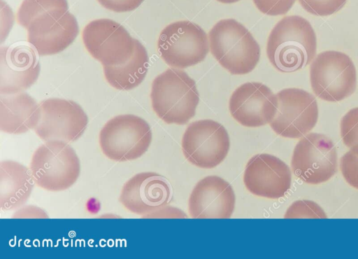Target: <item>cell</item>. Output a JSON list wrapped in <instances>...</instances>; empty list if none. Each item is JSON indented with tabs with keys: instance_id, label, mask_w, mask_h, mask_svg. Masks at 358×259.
<instances>
[{
	"instance_id": "1",
	"label": "cell",
	"mask_w": 358,
	"mask_h": 259,
	"mask_svg": "<svg viewBox=\"0 0 358 259\" xmlns=\"http://www.w3.org/2000/svg\"><path fill=\"white\" fill-rule=\"evenodd\" d=\"M317 51L316 35L310 23L299 15L286 16L272 29L266 55L279 71L290 73L304 68Z\"/></svg>"
},
{
	"instance_id": "2",
	"label": "cell",
	"mask_w": 358,
	"mask_h": 259,
	"mask_svg": "<svg viewBox=\"0 0 358 259\" xmlns=\"http://www.w3.org/2000/svg\"><path fill=\"white\" fill-rule=\"evenodd\" d=\"M150 98L157 115L167 124L176 125L187 123L199 102L194 80L185 71L174 68L154 79Z\"/></svg>"
},
{
	"instance_id": "3",
	"label": "cell",
	"mask_w": 358,
	"mask_h": 259,
	"mask_svg": "<svg viewBox=\"0 0 358 259\" xmlns=\"http://www.w3.org/2000/svg\"><path fill=\"white\" fill-rule=\"evenodd\" d=\"M210 52L234 75L252 71L260 58V47L249 30L234 19L217 22L208 34Z\"/></svg>"
},
{
	"instance_id": "4",
	"label": "cell",
	"mask_w": 358,
	"mask_h": 259,
	"mask_svg": "<svg viewBox=\"0 0 358 259\" xmlns=\"http://www.w3.org/2000/svg\"><path fill=\"white\" fill-rule=\"evenodd\" d=\"M29 170L35 185L58 192L69 188L76 182L80 173V162L67 142L51 140L34 151Z\"/></svg>"
},
{
	"instance_id": "5",
	"label": "cell",
	"mask_w": 358,
	"mask_h": 259,
	"mask_svg": "<svg viewBox=\"0 0 358 259\" xmlns=\"http://www.w3.org/2000/svg\"><path fill=\"white\" fill-rule=\"evenodd\" d=\"M149 124L133 114H123L109 120L99 133L103 153L116 162L134 160L141 157L152 141Z\"/></svg>"
},
{
	"instance_id": "6",
	"label": "cell",
	"mask_w": 358,
	"mask_h": 259,
	"mask_svg": "<svg viewBox=\"0 0 358 259\" xmlns=\"http://www.w3.org/2000/svg\"><path fill=\"white\" fill-rule=\"evenodd\" d=\"M310 80L317 97L327 102H339L355 91L356 69L348 55L335 50L324 51L310 64Z\"/></svg>"
},
{
	"instance_id": "7",
	"label": "cell",
	"mask_w": 358,
	"mask_h": 259,
	"mask_svg": "<svg viewBox=\"0 0 358 259\" xmlns=\"http://www.w3.org/2000/svg\"><path fill=\"white\" fill-rule=\"evenodd\" d=\"M157 48L168 65L185 69L204 60L209 51V42L200 26L181 20L167 25L161 31Z\"/></svg>"
},
{
	"instance_id": "8",
	"label": "cell",
	"mask_w": 358,
	"mask_h": 259,
	"mask_svg": "<svg viewBox=\"0 0 358 259\" xmlns=\"http://www.w3.org/2000/svg\"><path fill=\"white\" fill-rule=\"evenodd\" d=\"M336 148L327 136L309 133L295 146L291 167L294 174L302 181L312 185L324 183L337 172Z\"/></svg>"
},
{
	"instance_id": "9",
	"label": "cell",
	"mask_w": 358,
	"mask_h": 259,
	"mask_svg": "<svg viewBox=\"0 0 358 259\" xmlns=\"http://www.w3.org/2000/svg\"><path fill=\"white\" fill-rule=\"evenodd\" d=\"M230 139L225 127L210 119L190 123L182 138L185 158L199 168L211 169L227 156Z\"/></svg>"
},
{
	"instance_id": "10",
	"label": "cell",
	"mask_w": 358,
	"mask_h": 259,
	"mask_svg": "<svg viewBox=\"0 0 358 259\" xmlns=\"http://www.w3.org/2000/svg\"><path fill=\"white\" fill-rule=\"evenodd\" d=\"M82 38L90 54L103 66L125 63L135 49V38L120 23L110 19H97L88 23Z\"/></svg>"
},
{
	"instance_id": "11",
	"label": "cell",
	"mask_w": 358,
	"mask_h": 259,
	"mask_svg": "<svg viewBox=\"0 0 358 259\" xmlns=\"http://www.w3.org/2000/svg\"><path fill=\"white\" fill-rule=\"evenodd\" d=\"M276 96L278 108L270 127L277 134L299 139L315 126L318 106L313 94L302 89L291 88L280 90Z\"/></svg>"
},
{
	"instance_id": "12",
	"label": "cell",
	"mask_w": 358,
	"mask_h": 259,
	"mask_svg": "<svg viewBox=\"0 0 358 259\" xmlns=\"http://www.w3.org/2000/svg\"><path fill=\"white\" fill-rule=\"evenodd\" d=\"M39 106L40 118L34 131L42 140L73 142L85 132L88 118L76 102L51 98L42 101Z\"/></svg>"
},
{
	"instance_id": "13",
	"label": "cell",
	"mask_w": 358,
	"mask_h": 259,
	"mask_svg": "<svg viewBox=\"0 0 358 259\" xmlns=\"http://www.w3.org/2000/svg\"><path fill=\"white\" fill-rule=\"evenodd\" d=\"M75 16L66 8H55L36 16L27 27V40L40 56L57 54L78 34Z\"/></svg>"
},
{
	"instance_id": "14",
	"label": "cell",
	"mask_w": 358,
	"mask_h": 259,
	"mask_svg": "<svg viewBox=\"0 0 358 259\" xmlns=\"http://www.w3.org/2000/svg\"><path fill=\"white\" fill-rule=\"evenodd\" d=\"M232 117L241 125L258 127L273 120L278 98L266 85L259 82H248L237 88L232 93L229 104Z\"/></svg>"
},
{
	"instance_id": "15",
	"label": "cell",
	"mask_w": 358,
	"mask_h": 259,
	"mask_svg": "<svg viewBox=\"0 0 358 259\" xmlns=\"http://www.w3.org/2000/svg\"><path fill=\"white\" fill-rule=\"evenodd\" d=\"M243 183L252 194L269 198H280L289 190L292 173L287 164L279 158L260 153L248 162Z\"/></svg>"
},
{
	"instance_id": "16",
	"label": "cell",
	"mask_w": 358,
	"mask_h": 259,
	"mask_svg": "<svg viewBox=\"0 0 358 259\" xmlns=\"http://www.w3.org/2000/svg\"><path fill=\"white\" fill-rule=\"evenodd\" d=\"M171 197L169 183L152 172L138 173L123 186L119 200L128 211L141 216L166 206Z\"/></svg>"
},
{
	"instance_id": "17",
	"label": "cell",
	"mask_w": 358,
	"mask_h": 259,
	"mask_svg": "<svg viewBox=\"0 0 358 259\" xmlns=\"http://www.w3.org/2000/svg\"><path fill=\"white\" fill-rule=\"evenodd\" d=\"M236 197L231 184L217 176L201 179L188 200V212L193 218H229Z\"/></svg>"
},
{
	"instance_id": "18",
	"label": "cell",
	"mask_w": 358,
	"mask_h": 259,
	"mask_svg": "<svg viewBox=\"0 0 358 259\" xmlns=\"http://www.w3.org/2000/svg\"><path fill=\"white\" fill-rule=\"evenodd\" d=\"M40 63L29 46L17 45L0 50V94L23 92L38 79Z\"/></svg>"
},
{
	"instance_id": "19",
	"label": "cell",
	"mask_w": 358,
	"mask_h": 259,
	"mask_svg": "<svg viewBox=\"0 0 358 259\" xmlns=\"http://www.w3.org/2000/svg\"><path fill=\"white\" fill-rule=\"evenodd\" d=\"M40 106L26 92L0 95V130L8 134H20L37 125Z\"/></svg>"
},
{
	"instance_id": "20",
	"label": "cell",
	"mask_w": 358,
	"mask_h": 259,
	"mask_svg": "<svg viewBox=\"0 0 358 259\" xmlns=\"http://www.w3.org/2000/svg\"><path fill=\"white\" fill-rule=\"evenodd\" d=\"M35 184L30 170L21 163L3 160L0 163V207L12 211L22 206Z\"/></svg>"
},
{
	"instance_id": "21",
	"label": "cell",
	"mask_w": 358,
	"mask_h": 259,
	"mask_svg": "<svg viewBox=\"0 0 358 259\" xmlns=\"http://www.w3.org/2000/svg\"><path fill=\"white\" fill-rule=\"evenodd\" d=\"M149 66V57L145 48L135 39L132 56L125 63L115 66H103L108 83L120 90H129L138 86L144 80Z\"/></svg>"
},
{
	"instance_id": "22",
	"label": "cell",
	"mask_w": 358,
	"mask_h": 259,
	"mask_svg": "<svg viewBox=\"0 0 358 259\" xmlns=\"http://www.w3.org/2000/svg\"><path fill=\"white\" fill-rule=\"evenodd\" d=\"M66 0H24L17 13L20 25L27 29L30 22L41 13L55 8L68 9Z\"/></svg>"
},
{
	"instance_id": "23",
	"label": "cell",
	"mask_w": 358,
	"mask_h": 259,
	"mask_svg": "<svg viewBox=\"0 0 358 259\" xmlns=\"http://www.w3.org/2000/svg\"><path fill=\"white\" fill-rule=\"evenodd\" d=\"M340 128L344 144L358 155V107L345 114L341 120Z\"/></svg>"
},
{
	"instance_id": "24",
	"label": "cell",
	"mask_w": 358,
	"mask_h": 259,
	"mask_svg": "<svg viewBox=\"0 0 358 259\" xmlns=\"http://www.w3.org/2000/svg\"><path fill=\"white\" fill-rule=\"evenodd\" d=\"M285 218H327V216L322 207L316 202L307 200L294 202L287 209Z\"/></svg>"
},
{
	"instance_id": "25",
	"label": "cell",
	"mask_w": 358,
	"mask_h": 259,
	"mask_svg": "<svg viewBox=\"0 0 358 259\" xmlns=\"http://www.w3.org/2000/svg\"><path fill=\"white\" fill-rule=\"evenodd\" d=\"M308 13L318 16L330 15L345 4L347 0H298Z\"/></svg>"
},
{
	"instance_id": "26",
	"label": "cell",
	"mask_w": 358,
	"mask_h": 259,
	"mask_svg": "<svg viewBox=\"0 0 358 259\" xmlns=\"http://www.w3.org/2000/svg\"><path fill=\"white\" fill-rule=\"evenodd\" d=\"M340 169L346 182L358 189V155L350 150L345 153L340 160Z\"/></svg>"
},
{
	"instance_id": "27",
	"label": "cell",
	"mask_w": 358,
	"mask_h": 259,
	"mask_svg": "<svg viewBox=\"0 0 358 259\" xmlns=\"http://www.w3.org/2000/svg\"><path fill=\"white\" fill-rule=\"evenodd\" d=\"M296 0H253L256 7L268 15H281L287 13Z\"/></svg>"
},
{
	"instance_id": "28",
	"label": "cell",
	"mask_w": 358,
	"mask_h": 259,
	"mask_svg": "<svg viewBox=\"0 0 358 259\" xmlns=\"http://www.w3.org/2000/svg\"><path fill=\"white\" fill-rule=\"evenodd\" d=\"M105 8L110 10L123 13L137 8L144 0H97Z\"/></svg>"
},
{
	"instance_id": "29",
	"label": "cell",
	"mask_w": 358,
	"mask_h": 259,
	"mask_svg": "<svg viewBox=\"0 0 358 259\" xmlns=\"http://www.w3.org/2000/svg\"><path fill=\"white\" fill-rule=\"evenodd\" d=\"M13 218H48V216L46 212L42 209L33 206L28 205L24 206H21L17 209V211L12 216Z\"/></svg>"
},
{
	"instance_id": "30",
	"label": "cell",
	"mask_w": 358,
	"mask_h": 259,
	"mask_svg": "<svg viewBox=\"0 0 358 259\" xmlns=\"http://www.w3.org/2000/svg\"><path fill=\"white\" fill-rule=\"evenodd\" d=\"M142 218H186L187 216L180 209L174 206H164L153 212L144 215Z\"/></svg>"
},
{
	"instance_id": "31",
	"label": "cell",
	"mask_w": 358,
	"mask_h": 259,
	"mask_svg": "<svg viewBox=\"0 0 358 259\" xmlns=\"http://www.w3.org/2000/svg\"><path fill=\"white\" fill-rule=\"evenodd\" d=\"M221 3H223V4H232V3H235V2H237L240 0H217Z\"/></svg>"
}]
</instances>
